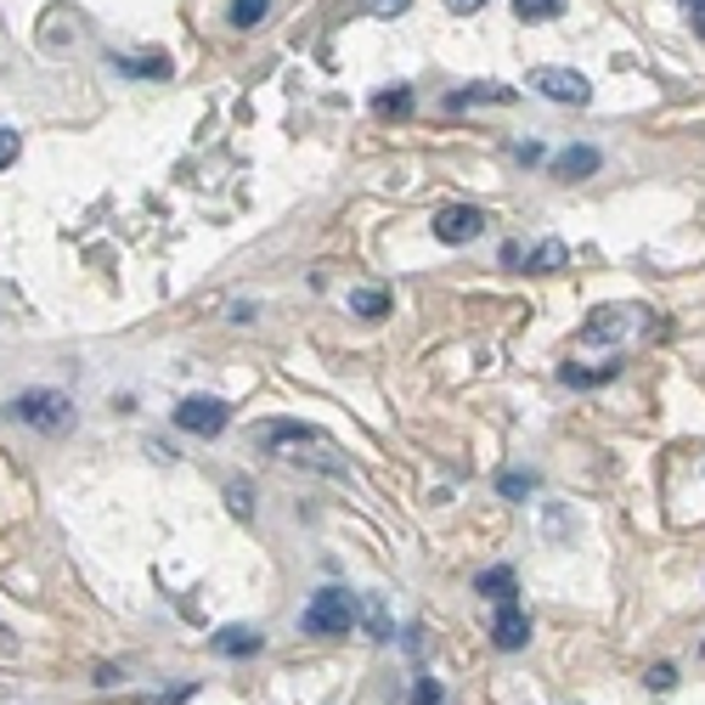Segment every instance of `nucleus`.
Here are the masks:
<instances>
[{
  "label": "nucleus",
  "mask_w": 705,
  "mask_h": 705,
  "mask_svg": "<svg viewBox=\"0 0 705 705\" xmlns=\"http://www.w3.org/2000/svg\"><path fill=\"white\" fill-rule=\"evenodd\" d=\"M300 627L311 638H345L356 627V593L350 587H316V598L305 604Z\"/></svg>",
  "instance_id": "nucleus-1"
},
{
  "label": "nucleus",
  "mask_w": 705,
  "mask_h": 705,
  "mask_svg": "<svg viewBox=\"0 0 705 705\" xmlns=\"http://www.w3.org/2000/svg\"><path fill=\"white\" fill-rule=\"evenodd\" d=\"M12 417L29 423V430H45V435H63L68 423H74V401L63 390H23L12 401Z\"/></svg>",
  "instance_id": "nucleus-2"
},
{
  "label": "nucleus",
  "mask_w": 705,
  "mask_h": 705,
  "mask_svg": "<svg viewBox=\"0 0 705 705\" xmlns=\"http://www.w3.org/2000/svg\"><path fill=\"white\" fill-rule=\"evenodd\" d=\"M531 90H542L547 102H564V108H587L593 102V85L582 74H571V68H536Z\"/></svg>",
  "instance_id": "nucleus-3"
},
{
  "label": "nucleus",
  "mask_w": 705,
  "mask_h": 705,
  "mask_svg": "<svg viewBox=\"0 0 705 705\" xmlns=\"http://www.w3.org/2000/svg\"><path fill=\"white\" fill-rule=\"evenodd\" d=\"M311 441H322V430H311V423H294V417H271V423H260V430H254V446H260V452H276V457H294V452L311 446Z\"/></svg>",
  "instance_id": "nucleus-4"
},
{
  "label": "nucleus",
  "mask_w": 705,
  "mask_h": 705,
  "mask_svg": "<svg viewBox=\"0 0 705 705\" xmlns=\"http://www.w3.org/2000/svg\"><path fill=\"white\" fill-rule=\"evenodd\" d=\"M226 423H231V406L215 395H193L175 406V430H186V435H220Z\"/></svg>",
  "instance_id": "nucleus-5"
},
{
  "label": "nucleus",
  "mask_w": 705,
  "mask_h": 705,
  "mask_svg": "<svg viewBox=\"0 0 705 705\" xmlns=\"http://www.w3.org/2000/svg\"><path fill=\"white\" fill-rule=\"evenodd\" d=\"M486 231V209H475V204H446V209H435V238L441 243H475Z\"/></svg>",
  "instance_id": "nucleus-6"
},
{
  "label": "nucleus",
  "mask_w": 705,
  "mask_h": 705,
  "mask_svg": "<svg viewBox=\"0 0 705 705\" xmlns=\"http://www.w3.org/2000/svg\"><path fill=\"white\" fill-rule=\"evenodd\" d=\"M491 643H497V649H508V654L531 643V616H525V609L513 604V598H508V604H497V616H491Z\"/></svg>",
  "instance_id": "nucleus-7"
},
{
  "label": "nucleus",
  "mask_w": 705,
  "mask_h": 705,
  "mask_svg": "<svg viewBox=\"0 0 705 705\" xmlns=\"http://www.w3.org/2000/svg\"><path fill=\"white\" fill-rule=\"evenodd\" d=\"M632 322H638L632 305H621V311H593V322L582 327V345H616V339L632 334Z\"/></svg>",
  "instance_id": "nucleus-8"
},
{
  "label": "nucleus",
  "mask_w": 705,
  "mask_h": 705,
  "mask_svg": "<svg viewBox=\"0 0 705 705\" xmlns=\"http://www.w3.org/2000/svg\"><path fill=\"white\" fill-rule=\"evenodd\" d=\"M598 164H604V153L593 148V141H576V148H564L553 159V175L558 181H587V175H598Z\"/></svg>",
  "instance_id": "nucleus-9"
},
{
  "label": "nucleus",
  "mask_w": 705,
  "mask_h": 705,
  "mask_svg": "<svg viewBox=\"0 0 705 705\" xmlns=\"http://www.w3.org/2000/svg\"><path fill=\"white\" fill-rule=\"evenodd\" d=\"M356 621H361V632H367L372 643H390V609H384V598H379V593L356 598Z\"/></svg>",
  "instance_id": "nucleus-10"
},
{
  "label": "nucleus",
  "mask_w": 705,
  "mask_h": 705,
  "mask_svg": "<svg viewBox=\"0 0 705 705\" xmlns=\"http://www.w3.org/2000/svg\"><path fill=\"white\" fill-rule=\"evenodd\" d=\"M446 102H452V108H475V102H513V90H508V85H497V79H486V85H463V90H452Z\"/></svg>",
  "instance_id": "nucleus-11"
},
{
  "label": "nucleus",
  "mask_w": 705,
  "mask_h": 705,
  "mask_svg": "<svg viewBox=\"0 0 705 705\" xmlns=\"http://www.w3.org/2000/svg\"><path fill=\"white\" fill-rule=\"evenodd\" d=\"M215 654H231V661H243V654H260V632H249V627H226V632H215Z\"/></svg>",
  "instance_id": "nucleus-12"
},
{
  "label": "nucleus",
  "mask_w": 705,
  "mask_h": 705,
  "mask_svg": "<svg viewBox=\"0 0 705 705\" xmlns=\"http://www.w3.org/2000/svg\"><path fill=\"white\" fill-rule=\"evenodd\" d=\"M621 372V361H604V367H558V379L564 384H576V390H598V384H609Z\"/></svg>",
  "instance_id": "nucleus-13"
},
{
  "label": "nucleus",
  "mask_w": 705,
  "mask_h": 705,
  "mask_svg": "<svg viewBox=\"0 0 705 705\" xmlns=\"http://www.w3.org/2000/svg\"><path fill=\"white\" fill-rule=\"evenodd\" d=\"M571 265V249H564L558 238H542L531 254H525V271H564Z\"/></svg>",
  "instance_id": "nucleus-14"
},
{
  "label": "nucleus",
  "mask_w": 705,
  "mask_h": 705,
  "mask_svg": "<svg viewBox=\"0 0 705 705\" xmlns=\"http://www.w3.org/2000/svg\"><path fill=\"white\" fill-rule=\"evenodd\" d=\"M350 311L367 316V322H379V316H390V294L384 289H356L350 294Z\"/></svg>",
  "instance_id": "nucleus-15"
},
{
  "label": "nucleus",
  "mask_w": 705,
  "mask_h": 705,
  "mask_svg": "<svg viewBox=\"0 0 705 705\" xmlns=\"http://www.w3.org/2000/svg\"><path fill=\"white\" fill-rule=\"evenodd\" d=\"M119 74H135V79H170V63L164 57H113Z\"/></svg>",
  "instance_id": "nucleus-16"
},
{
  "label": "nucleus",
  "mask_w": 705,
  "mask_h": 705,
  "mask_svg": "<svg viewBox=\"0 0 705 705\" xmlns=\"http://www.w3.org/2000/svg\"><path fill=\"white\" fill-rule=\"evenodd\" d=\"M231 29H254V23H265L271 18V0H231Z\"/></svg>",
  "instance_id": "nucleus-17"
},
{
  "label": "nucleus",
  "mask_w": 705,
  "mask_h": 705,
  "mask_svg": "<svg viewBox=\"0 0 705 705\" xmlns=\"http://www.w3.org/2000/svg\"><path fill=\"white\" fill-rule=\"evenodd\" d=\"M475 587H480V598H497V604H508V598H513V571H508V564H497V571H486Z\"/></svg>",
  "instance_id": "nucleus-18"
},
{
  "label": "nucleus",
  "mask_w": 705,
  "mask_h": 705,
  "mask_svg": "<svg viewBox=\"0 0 705 705\" xmlns=\"http://www.w3.org/2000/svg\"><path fill=\"white\" fill-rule=\"evenodd\" d=\"M497 491H502L508 502H525V497L536 491V475H531V468H525V475H520V468H508V475H497Z\"/></svg>",
  "instance_id": "nucleus-19"
},
{
  "label": "nucleus",
  "mask_w": 705,
  "mask_h": 705,
  "mask_svg": "<svg viewBox=\"0 0 705 705\" xmlns=\"http://www.w3.org/2000/svg\"><path fill=\"white\" fill-rule=\"evenodd\" d=\"M513 12H520V23H553L564 12V0H513Z\"/></svg>",
  "instance_id": "nucleus-20"
},
{
  "label": "nucleus",
  "mask_w": 705,
  "mask_h": 705,
  "mask_svg": "<svg viewBox=\"0 0 705 705\" xmlns=\"http://www.w3.org/2000/svg\"><path fill=\"white\" fill-rule=\"evenodd\" d=\"M372 108H379V113H395V119H401V113L412 108V97H406V85H390V90H384V97L372 102Z\"/></svg>",
  "instance_id": "nucleus-21"
},
{
  "label": "nucleus",
  "mask_w": 705,
  "mask_h": 705,
  "mask_svg": "<svg viewBox=\"0 0 705 705\" xmlns=\"http://www.w3.org/2000/svg\"><path fill=\"white\" fill-rule=\"evenodd\" d=\"M643 683H649L654 694H666V688H677V666H666V661H661V666H649V677H643Z\"/></svg>",
  "instance_id": "nucleus-22"
},
{
  "label": "nucleus",
  "mask_w": 705,
  "mask_h": 705,
  "mask_svg": "<svg viewBox=\"0 0 705 705\" xmlns=\"http://www.w3.org/2000/svg\"><path fill=\"white\" fill-rule=\"evenodd\" d=\"M412 705H446L441 683H435V677H417V688H412Z\"/></svg>",
  "instance_id": "nucleus-23"
},
{
  "label": "nucleus",
  "mask_w": 705,
  "mask_h": 705,
  "mask_svg": "<svg viewBox=\"0 0 705 705\" xmlns=\"http://www.w3.org/2000/svg\"><path fill=\"white\" fill-rule=\"evenodd\" d=\"M18 148H23V141H18V130H7V124H0V170H12V164H18Z\"/></svg>",
  "instance_id": "nucleus-24"
},
{
  "label": "nucleus",
  "mask_w": 705,
  "mask_h": 705,
  "mask_svg": "<svg viewBox=\"0 0 705 705\" xmlns=\"http://www.w3.org/2000/svg\"><path fill=\"white\" fill-rule=\"evenodd\" d=\"M226 497H231V513H238V520H249V486H243V480H231V486H226Z\"/></svg>",
  "instance_id": "nucleus-25"
},
{
  "label": "nucleus",
  "mask_w": 705,
  "mask_h": 705,
  "mask_svg": "<svg viewBox=\"0 0 705 705\" xmlns=\"http://www.w3.org/2000/svg\"><path fill=\"white\" fill-rule=\"evenodd\" d=\"M677 7L688 12V29H694V34L705 40V0H677Z\"/></svg>",
  "instance_id": "nucleus-26"
},
{
  "label": "nucleus",
  "mask_w": 705,
  "mask_h": 705,
  "mask_svg": "<svg viewBox=\"0 0 705 705\" xmlns=\"http://www.w3.org/2000/svg\"><path fill=\"white\" fill-rule=\"evenodd\" d=\"M513 159H520V164H542V148H536V141H520V148H513Z\"/></svg>",
  "instance_id": "nucleus-27"
},
{
  "label": "nucleus",
  "mask_w": 705,
  "mask_h": 705,
  "mask_svg": "<svg viewBox=\"0 0 705 705\" xmlns=\"http://www.w3.org/2000/svg\"><path fill=\"white\" fill-rule=\"evenodd\" d=\"M412 7V0H372V12H379V18H395V12H406Z\"/></svg>",
  "instance_id": "nucleus-28"
},
{
  "label": "nucleus",
  "mask_w": 705,
  "mask_h": 705,
  "mask_svg": "<svg viewBox=\"0 0 705 705\" xmlns=\"http://www.w3.org/2000/svg\"><path fill=\"white\" fill-rule=\"evenodd\" d=\"M446 7H452L457 18H468V12H480V7H486V0H446Z\"/></svg>",
  "instance_id": "nucleus-29"
},
{
  "label": "nucleus",
  "mask_w": 705,
  "mask_h": 705,
  "mask_svg": "<svg viewBox=\"0 0 705 705\" xmlns=\"http://www.w3.org/2000/svg\"><path fill=\"white\" fill-rule=\"evenodd\" d=\"M12 649H18V638H12L7 627H0V654H12Z\"/></svg>",
  "instance_id": "nucleus-30"
}]
</instances>
